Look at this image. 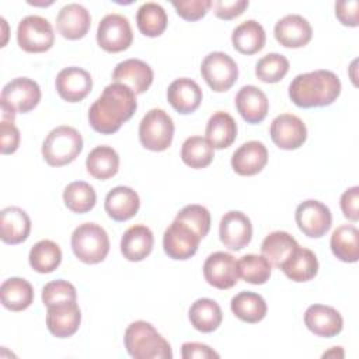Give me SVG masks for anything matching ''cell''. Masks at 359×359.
I'll return each mask as SVG.
<instances>
[{"label":"cell","mask_w":359,"mask_h":359,"mask_svg":"<svg viewBox=\"0 0 359 359\" xmlns=\"http://www.w3.org/2000/svg\"><path fill=\"white\" fill-rule=\"evenodd\" d=\"M137 108L136 94L121 83H111L88 109L91 128L102 135L118 132Z\"/></svg>","instance_id":"cell-1"},{"label":"cell","mask_w":359,"mask_h":359,"mask_svg":"<svg viewBox=\"0 0 359 359\" xmlns=\"http://www.w3.org/2000/svg\"><path fill=\"white\" fill-rule=\"evenodd\" d=\"M341 94L339 77L331 70L297 74L289 84V98L300 108L331 105Z\"/></svg>","instance_id":"cell-2"},{"label":"cell","mask_w":359,"mask_h":359,"mask_svg":"<svg viewBox=\"0 0 359 359\" xmlns=\"http://www.w3.org/2000/svg\"><path fill=\"white\" fill-rule=\"evenodd\" d=\"M128 353L135 359H171L168 341L147 321L137 320L128 325L123 335Z\"/></svg>","instance_id":"cell-3"},{"label":"cell","mask_w":359,"mask_h":359,"mask_svg":"<svg viewBox=\"0 0 359 359\" xmlns=\"http://www.w3.org/2000/svg\"><path fill=\"white\" fill-rule=\"evenodd\" d=\"M83 150V137L72 126L62 125L52 129L42 143L43 160L50 167H62L77 158Z\"/></svg>","instance_id":"cell-4"},{"label":"cell","mask_w":359,"mask_h":359,"mask_svg":"<svg viewBox=\"0 0 359 359\" xmlns=\"http://www.w3.org/2000/svg\"><path fill=\"white\" fill-rule=\"evenodd\" d=\"M72 250L84 264L102 262L109 252V237L97 223H83L72 233Z\"/></svg>","instance_id":"cell-5"},{"label":"cell","mask_w":359,"mask_h":359,"mask_svg":"<svg viewBox=\"0 0 359 359\" xmlns=\"http://www.w3.org/2000/svg\"><path fill=\"white\" fill-rule=\"evenodd\" d=\"M172 118L161 108H153L139 123V140L142 146L151 151L167 150L174 137Z\"/></svg>","instance_id":"cell-6"},{"label":"cell","mask_w":359,"mask_h":359,"mask_svg":"<svg viewBox=\"0 0 359 359\" xmlns=\"http://www.w3.org/2000/svg\"><path fill=\"white\" fill-rule=\"evenodd\" d=\"M18 46L29 53H42L49 50L55 42V34L50 22L41 15L24 17L17 28Z\"/></svg>","instance_id":"cell-7"},{"label":"cell","mask_w":359,"mask_h":359,"mask_svg":"<svg viewBox=\"0 0 359 359\" xmlns=\"http://www.w3.org/2000/svg\"><path fill=\"white\" fill-rule=\"evenodd\" d=\"M201 74L206 84L216 93L230 90L238 77L237 63L224 52H210L201 65Z\"/></svg>","instance_id":"cell-8"},{"label":"cell","mask_w":359,"mask_h":359,"mask_svg":"<svg viewBox=\"0 0 359 359\" xmlns=\"http://www.w3.org/2000/svg\"><path fill=\"white\" fill-rule=\"evenodd\" d=\"M133 41L129 20L121 14H107L97 28V43L109 53L126 50Z\"/></svg>","instance_id":"cell-9"},{"label":"cell","mask_w":359,"mask_h":359,"mask_svg":"<svg viewBox=\"0 0 359 359\" xmlns=\"http://www.w3.org/2000/svg\"><path fill=\"white\" fill-rule=\"evenodd\" d=\"M299 230L311 238H320L331 229L332 215L327 205L316 199H307L297 205L294 213Z\"/></svg>","instance_id":"cell-10"},{"label":"cell","mask_w":359,"mask_h":359,"mask_svg":"<svg viewBox=\"0 0 359 359\" xmlns=\"http://www.w3.org/2000/svg\"><path fill=\"white\" fill-rule=\"evenodd\" d=\"M201 240L202 238L189 226L174 219L164 231L163 248L170 258L185 261L195 255Z\"/></svg>","instance_id":"cell-11"},{"label":"cell","mask_w":359,"mask_h":359,"mask_svg":"<svg viewBox=\"0 0 359 359\" xmlns=\"http://www.w3.org/2000/svg\"><path fill=\"white\" fill-rule=\"evenodd\" d=\"M41 101V88L36 81L28 77H17L8 81L1 90L0 102L8 105L17 114L32 111Z\"/></svg>","instance_id":"cell-12"},{"label":"cell","mask_w":359,"mask_h":359,"mask_svg":"<svg viewBox=\"0 0 359 359\" xmlns=\"http://www.w3.org/2000/svg\"><path fill=\"white\" fill-rule=\"evenodd\" d=\"M203 276L205 280L216 289H231L240 278L236 258L224 251L210 254L203 264Z\"/></svg>","instance_id":"cell-13"},{"label":"cell","mask_w":359,"mask_h":359,"mask_svg":"<svg viewBox=\"0 0 359 359\" xmlns=\"http://www.w3.org/2000/svg\"><path fill=\"white\" fill-rule=\"evenodd\" d=\"M269 135L272 142L282 150H296L307 139L304 122L293 114H280L271 122Z\"/></svg>","instance_id":"cell-14"},{"label":"cell","mask_w":359,"mask_h":359,"mask_svg":"<svg viewBox=\"0 0 359 359\" xmlns=\"http://www.w3.org/2000/svg\"><path fill=\"white\" fill-rule=\"evenodd\" d=\"M220 241L231 251L247 247L252 238V224L250 217L240 210H230L223 215L219 224Z\"/></svg>","instance_id":"cell-15"},{"label":"cell","mask_w":359,"mask_h":359,"mask_svg":"<svg viewBox=\"0 0 359 359\" xmlns=\"http://www.w3.org/2000/svg\"><path fill=\"white\" fill-rule=\"evenodd\" d=\"M55 86L62 100L67 102H79L90 94L93 88V79L87 70L70 66L57 73Z\"/></svg>","instance_id":"cell-16"},{"label":"cell","mask_w":359,"mask_h":359,"mask_svg":"<svg viewBox=\"0 0 359 359\" xmlns=\"http://www.w3.org/2000/svg\"><path fill=\"white\" fill-rule=\"evenodd\" d=\"M46 325L56 338L74 335L81 323V311L77 302H63L46 307Z\"/></svg>","instance_id":"cell-17"},{"label":"cell","mask_w":359,"mask_h":359,"mask_svg":"<svg viewBox=\"0 0 359 359\" xmlns=\"http://www.w3.org/2000/svg\"><path fill=\"white\" fill-rule=\"evenodd\" d=\"M151 67L140 59H126L119 62L112 72V81L129 87L135 94H143L153 83Z\"/></svg>","instance_id":"cell-18"},{"label":"cell","mask_w":359,"mask_h":359,"mask_svg":"<svg viewBox=\"0 0 359 359\" xmlns=\"http://www.w3.org/2000/svg\"><path fill=\"white\" fill-rule=\"evenodd\" d=\"M306 327L323 338L337 337L344 328V318L341 313L325 304H311L304 313Z\"/></svg>","instance_id":"cell-19"},{"label":"cell","mask_w":359,"mask_h":359,"mask_svg":"<svg viewBox=\"0 0 359 359\" xmlns=\"http://www.w3.org/2000/svg\"><path fill=\"white\" fill-rule=\"evenodd\" d=\"M276 41L285 48H303L313 36L310 22L299 14H287L282 17L273 29Z\"/></svg>","instance_id":"cell-20"},{"label":"cell","mask_w":359,"mask_h":359,"mask_svg":"<svg viewBox=\"0 0 359 359\" xmlns=\"http://www.w3.org/2000/svg\"><path fill=\"white\" fill-rule=\"evenodd\" d=\"M91 27V15L87 8L79 3L63 6L56 17V28L59 34L70 41L86 36Z\"/></svg>","instance_id":"cell-21"},{"label":"cell","mask_w":359,"mask_h":359,"mask_svg":"<svg viewBox=\"0 0 359 359\" xmlns=\"http://www.w3.org/2000/svg\"><path fill=\"white\" fill-rule=\"evenodd\" d=\"M268 163V150L262 142L243 143L231 156V168L241 177H251L262 171Z\"/></svg>","instance_id":"cell-22"},{"label":"cell","mask_w":359,"mask_h":359,"mask_svg":"<svg viewBox=\"0 0 359 359\" xmlns=\"http://www.w3.org/2000/svg\"><path fill=\"white\" fill-rule=\"evenodd\" d=\"M167 100L177 112L182 115L192 114L201 105L202 90L195 80L180 77L168 86Z\"/></svg>","instance_id":"cell-23"},{"label":"cell","mask_w":359,"mask_h":359,"mask_svg":"<svg viewBox=\"0 0 359 359\" xmlns=\"http://www.w3.org/2000/svg\"><path fill=\"white\" fill-rule=\"evenodd\" d=\"M234 102L238 114L248 123L262 122L269 109L268 97L255 86L241 87L236 94Z\"/></svg>","instance_id":"cell-24"},{"label":"cell","mask_w":359,"mask_h":359,"mask_svg":"<svg viewBox=\"0 0 359 359\" xmlns=\"http://www.w3.org/2000/svg\"><path fill=\"white\" fill-rule=\"evenodd\" d=\"M31 231V219L18 206H7L0 212V238L6 244L25 241Z\"/></svg>","instance_id":"cell-25"},{"label":"cell","mask_w":359,"mask_h":359,"mask_svg":"<svg viewBox=\"0 0 359 359\" xmlns=\"http://www.w3.org/2000/svg\"><path fill=\"white\" fill-rule=\"evenodd\" d=\"M105 212L115 222H126L132 219L139 208L140 199L136 191L130 187H115L105 196Z\"/></svg>","instance_id":"cell-26"},{"label":"cell","mask_w":359,"mask_h":359,"mask_svg":"<svg viewBox=\"0 0 359 359\" xmlns=\"http://www.w3.org/2000/svg\"><path fill=\"white\" fill-rule=\"evenodd\" d=\"M154 244L151 230L144 224L129 227L121 238V252L130 262L143 261L150 255Z\"/></svg>","instance_id":"cell-27"},{"label":"cell","mask_w":359,"mask_h":359,"mask_svg":"<svg viewBox=\"0 0 359 359\" xmlns=\"http://www.w3.org/2000/svg\"><path fill=\"white\" fill-rule=\"evenodd\" d=\"M280 269L293 282H309L318 272V259L311 250L299 245Z\"/></svg>","instance_id":"cell-28"},{"label":"cell","mask_w":359,"mask_h":359,"mask_svg":"<svg viewBox=\"0 0 359 359\" xmlns=\"http://www.w3.org/2000/svg\"><path fill=\"white\" fill-rule=\"evenodd\" d=\"M188 318L195 330L201 332H213L222 324L223 313L217 302L209 297H202L191 304Z\"/></svg>","instance_id":"cell-29"},{"label":"cell","mask_w":359,"mask_h":359,"mask_svg":"<svg viewBox=\"0 0 359 359\" xmlns=\"http://www.w3.org/2000/svg\"><path fill=\"white\" fill-rule=\"evenodd\" d=\"M264 27L255 20H247L237 25L231 34L233 48L243 55H254L265 46Z\"/></svg>","instance_id":"cell-30"},{"label":"cell","mask_w":359,"mask_h":359,"mask_svg":"<svg viewBox=\"0 0 359 359\" xmlns=\"http://www.w3.org/2000/svg\"><path fill=\"white\" fill-rule=\"evenodd\" d=\"M297 247L299 244L293 236L286 231L276 230L264 238L261 244V254L272 266L280 269L283 262L297 250Z\"/></svg>","instance_id":"cell-31"},{"label":"cell","mask_w":359,"mask_h":359,"mask_svg":"<svg viewBox=\"0 0 359 359\" xmlns=\"http://www.w3.org/2000/svg\"><path fill=\"white\" fill-rule=\"evenodd\" d=\"M1 304L11 311H22L34 302V289L24 278H8L0 286Z\"/></svg>","instance_id":"cell-32"},{"label":"cell","mask_w":359,"mask_h":359,"mask_svg":"<svg viewBox=\"0 0 359 359\" xmlns=\"http://www.w3.org/2000/svg\"><path fill=\"white\" fill-rule=\"evenodd\" d=\"M205 135L213 149H227L237 137V123L230 114L217 111L209 118Z\"/></svg>","instance_id":"cell-33"},{"label":"cell","mask_w":359,"mask_h":359,"mask_svg":"<svg viewBox=\"0 0 359 359\" xmlns=\"http://www.w3.org/2000/svg\"><path fill=\"white\" fill-rule=\"evenodd\" d=\"M230 309L238 320L248 324L259 323L265 318L268 311L265 299L261 294L248 290L237 293L230 302Z\"/></svg>","instance_id":"cell-34"},{"label":"cell","mask_w":359,"mask_h":359,"mask_svg":"<svg viewBox=\"0 0 359 359\" xmlns=\"http://www.w3.org/2000/svg\"><path fill=\"white\" fill-rule=\"evenodd\" d=\"M87 172L97 180H108L119 170V156L111 146L94 147L86 158Z\"/></svg>","instance_id":"cell-35"},{"label":"cell","mask_w":359,"mask_h":359,"mask_svg":"<svg viewBox=\"0 0 359 359\" xmlns=\"http://www.w3.org/2000/svg\"><path fill=\"white\" fill-rule=\"evenodd\" d=\"M332 254L342 262H356L359 259V230L352 224L337 227L330 240Z\"/></svg>","instance_id":"cell-36"},{"label":"cell","mask_w":359,"mask_h":359,"mask_svg":"<svg viewBox=\"0 0 359 359\" xmlns=\"http://www.w3.org/2000/svg\"><path fill=\"white\" fill-rule=\"evenodd\" d=\"M29 265L38 273H50L62 262V250L52 240H41L29 250Z\"/></svg>","instance_id":"cell-37"},{"label":"cell","mask_w":359,"mask_h":359,"mask_svg":"<svg viewBox=\"0 0 359 359\" xmlns=\"http://www.w3.org/2000/svg\"><path fill=\"white\" fill-rule=\"evenodd\" d=\"M136 24L139 31L144 36H160L168 24V17L165 10L153 1L143 3L136 13Z\"/></svg>","instance_id":"cell-38"},{"label":"cell","mask_w":359,"mask_h":359,"mask_svg":"<svg viewBox=\"0 0 359 359\" xmlns=\"http://www.w3.org/2000/svg\"><path fill=\"white\" fill-rule=\"evenodd\" d=\"M213 157L215 149L206 137L191 136L182 143L181 158L191 168H205L213 161Z\"/></svg>","instance_id":"cell-39"},{"label":"cell","mask_w":359,"mask_h":359,"mask_svg":"<svg viewBox=\"0 0 359 359\" xmlns=\"http://www.w3.org/2000/svg\"><path fill=\"white\" fill-rule=\"evenodd\" d=\"M63 202L73 213H87L97 202V194L88 182L73 181L63 191Z\"/></svg>","instance_id":"cell-40"},{"label":"cell","mask_w":359,"mask_h":359,"mask_svg":"<svg viewBox=\"0 0 359 359\" xmlns=\"http://www.w3.org/2000/svg\"><path fill=\"white\" fill-rule=\"evenodd\" d=\"M237 266H238V276L247 283L264 285L271 278L272 265L268 262V259L262 254L243 255L237 261Z\"/></svg>","instance_id":"cell-41"},{"label":"cell","mask_w":359,"mask_h":359,"mask_svg":"<svg viewBox=\"0 0 359 359\" xmlns=\"http://www.w3.org/2000/svg\"><path fill=\"white\" fill-rule=\"evenodd\" d=\"M289 72V60L286 56L272 52L262 56L255 65V76L264 83H278Z\"/></svg>","instance_id":"cell-42"},{"label":"cell","mask_w":359,"mask_h":359,"mask_svg":"<svg viewBox=\"0 0 359 359\" xmlns=\"http://www.w3.org/2000/svg\"><path fill=\"white\" fill-rule=\"evenodd\" d=\"M175 220L189 226L201 238L210 230V213L202 205H187L175 216Z\"/></svg>","instance_id":"cell-43"},{"label":"cell","mask_w":359,"mask_h":359,"mask_svg":"<svg viewBox=\"0 0 359 359\" xmlns=\"http://www.w3.org/2000/svg\"><path fill=\"white\" fill-rule=\"evenodd\" d=\"M63 302H77L76 287L63 279L52 280L42 289V303L49 307Z\"/></svg>","instance_id":"cell-44"},{"label":"cell","mask_w":359,"mask_h":359,"mask_svg":"<svg viewBox=\"0 0 359 359\" xmlns=\"http://www.w3.org/2000/svg\"><path fill=\"white\" fill-rule=\"evenodd\" d=\"M177 14L185 21H198L209 11L212 7L210 0H187V1H172Z\"/></svg>","instance_id":"cell-45"},{"label":"cell","mask_w":359,"mask_h":359,"mask_svg":"<svg viewBox=\"0 0 359 359\" xmlns=\"http://www.w3.org/2000/svg\"><path fill=\"white\" fill-rule=\"evenodd\" d=\"M20 146V130L10 121L0 123V151L1 154H11Z\"/></svg>","instance_id":"cell-46"},{"label":"cell","mask_w":359,"mask_h":359,"mask_svg":"<svg viewBox=\"0 0 359 359\" xmlns=\"http://www.w3.org/2000/svg\"><path fill=\"white\" fill-rule=\"evenodd\" d=\"M248 0H233V1H226V0H217L212 3L215 15L220 20H233L244 13V10L248 7Z\"/></svg>","instance_id":"cell-47"},{"label":"cell","mask_w":359,"mask_h":359,"mask_svg":"<svg viewBox=\"0 0 359 359\" xmlns=\"http://www.w3.org/2000/svg\"><path fill=\"white\" fill-rule=\"evenodd\" d=\"M359 3L356 0H342L335 3V15L342 25H359Z\"/></svg>","instance_id":"cell-48"},{"label":"cell","mask_w":359,"mask_h":359,"mask_svg":"<svg viewBox=\"0 0 359 359\" xmlns=\"http://www.w3.org/2000/svg\"><path fill=\"white\" fill-rule=\"evenodd\" d=\"M341 210L344 216L351 220V222H358L359 220V210H358V203H359V187H351L344 194L341 195Z\"/></svg>","instance_id":"cell-49"},{"label":"cell","mask_w":359,"mask_h":359,"mask_svg":"<svg viewBox=\"0 0 359 359\" xmlns=\"http://www.w3.org/2000/svg\"><path fill=\"white\" fill-rule=\"evenodd\" d=\"M182 359H212L220 358V355L209 345L201 342H184L181 346Z\"/></svg>","instance_id":"cell-50"},{"label":"cell","mask_w":359,"mask_h":359,"mask_svg":"<svg viewBox=\"0 0 359 359\" xmlns=\"http://www.w3.org/2000/svg\"><path fill=\"white\" fill-rule=\"evenodd\" d=\"M327 356H339V358H344V351H342L341 346H334L331 351L323 353V358H327Z\"/></svg>","instance_id":"cell-51"}]
</instances>
